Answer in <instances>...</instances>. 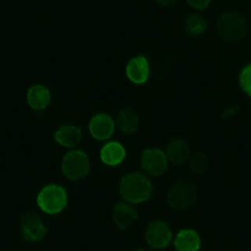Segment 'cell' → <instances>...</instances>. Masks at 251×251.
Instances as JSON below:
<instances>
[{
  "label": "cell",
  "mask_w": 251,
  "mask_h": 251,
  "mask_svg": "<svg viewBox=\"0 0 251 251\" xmlns=\"http://www.w3.org/2000/svg\"><path fill=\"white\" fill-rule=\"evenodd\" d=\"M119 192L126 202L141 203L151 197L153 185L144 175L139 172H132L121 178Z\"/></svg>",
  "instance_id": "obj_1"
},
{
  "label": "cell",
  "mask_w": 251,
  "mask_h": 251,
  "mask_svg": "<svg viewBox=\"0 0 251 251\" xmlns=\"http://www.w3.org/2000/svg\"><path fill=\"white\" fill-rule=\"evenodd\" d=\"M197 185L187 179H177L167 191L169 205L176 211L187 210L197 199Z\"/></svg>",
  "instance_id": "obj_2"
},
{
  "label": "cell",
  "mask_w": 251,
  "mask_h": 251,
  "mask_svg": "<svg viewBox=\"0 0 251 251\" xmlns=\"http://www.w3.org/2000/svg\"><path fill=\"white\" fill-rule=\"evenodd\" d=\"M217 33L224 41L236 42L244 38L246 24L243 17L238 13L228 12L218 20L216 25Z\"/></svg>",
  "instance_id": "obj_3"
},
{
  "label": "cell",
  "mask_w": 251,
  "mask_h": 251,
  "mask_svg": "<svg viewBox=\"0 0 251 251\" xmlns=\"http://www.w3.org/2000/svg\"><path fill=\"white\" fill-rule=\"evenodd\" d=\"M36 204L40 210L48 215L60 213L68 204L66 190L56 184L44 186L36 197Z\"/></svg>",
  "instance_id": "obj_4"
},
{
  "label": "cell",
  "mask_w": 251,
  "mask_h": 251,
  "mask_svg": "<svg viewBox=\"0 0 251 251\" xmlns=\"http://www.w3.org/2000/svg\"><path fill=\"white\" fill-rule=\"evenodd\" d=\"M61 169L65 176L71 180L84 177L90 170V161L85 152L79 149H73L66 153Z\"/></svg>",
  "instance_id": "obj_5"
},
{
  "label": "cell",
  "mask_w": 251,
  "mask_h": 251,
  "mask_svg": "<svg viewBox=\"0 0 251 251\" xmlns=\"http://www.w3.org/2000/svg\"><path fill=\"white\" fill-rule=\"evenodd\" d=\"M48 232L40 216L34 211H27L20 217V235L23 241H40Z\"/></svg>",
  "instance_id": "obj_6"
},
{
  "label": "cell",
  "mask_w": 251,
  "mask_h": 251,
  "mask_svg": "<svg viewBox=\"0 0 251 251\" xmlns=\"http://www.w3.org/2000/svg\"><path fill=\"white\" fill-rule=\"evenodd\" d=\"M144 237L148 245L154 249L165 248L172 240V232L167 224L162 221H152L148 223L144 232Z\"/></svg>",
  "instance_id": "obj_7"
},
{
  "label": "cell",
  "mask_w": 251,
  "mask_h": 251,
  "mask_svg": "<svg viewBox=\"0 0 251 251\" xmlns=\"http://www.w3.org/2000/svg\"><path fill=\"white\" fill-rule=\"evenodd\" d=\"M142 168L154 176L163 175L167 171V158L159 148H145L140 155Z\"/></svg>",
  "instance_id": "obj_8"
},
{
  "label": "cell",
  "mask_w": 251,
  "mask_h": 251,
  "mask_svg": "<svg viewBox=\"0 0 251 251\" xmlns=\"http://www.w3.org/2000/svg\"><path fill=\"white\" fill-rule=\"evenodd\" d=\"M88 128L92 137L97 140H106L112 136L115 124L109 115L99 113L91 118Z\"/></svg>",
  "instance_id": "obj_9"
},
{
  "label": "cell",
  "mask_w": 251,
  "mask_h": 251,
  "mask_svg": "<svg viewBox=\"0 0 251 251\" xmlns=\"http://www.w3.org/2000/svg\"><path fill=\"white\" fill-rule=\"evenodd\" d=\"M191 146L186 139L172 140L167 146V157L174 167H178L188 159Z\"/></svg>",
  "instance_id": "obj_10"
},
{
  "label": "cell",
  "mask_w": 251,
  "mask_h": 251,
  "mask_svg": "<svg viewBox=\"0 0 251 251\" xmlns=\"http://www.w3.org/2000/svg\"><path fill=\"white\" fill-rule=\"evenodd\" d=\"M113 220L119 229H126L137 218V209L123 202H117L113 209Z\"/></svg>",
  "instance_id": "obj_11"
},
{
  "label": "cell",
  "mask_w": 251,
  "mask_h": 251,
  "mask_svg": "<svg viewBox=\"0 0 251 251\" xmlns=\"http://www.w3.org/2000/svg\"><path fill=\"white\" fill-rule=\"evenodd\" d=\"M174 246L176 251H199L201 239L195 230L183 228L176 233L174 239Z\"/></svg>",
  "instance_id": "obj_12"
},
{
  "label": "cell",
  "mask_w": 251,
  "mask_h": 251,
  "mask_svg": "<svg viewBox=\"0 0 251 251\" xmlns=\"http://www.w3.org/2000/svg\"><path fill=\"white\" fill-rule=\"evenodd\" d=\"M82 137L81 129L73 125H62L54 134V139L62 146L72 148L77 145Z\"/></svg>",
  "instance_id": "obj_13"
},
{
  "label": "cell",
  "mask_w": 251,
  "mask_h": 251,
  "mask_svg": "<svg viewBox=\"0 0 251 251\" xmlns=\"http://www.w3.org/2000/svg\"><path fill=\"white\" fill-rule=\"evenodd\" d=\"M149 75V66L146 58L136 56L130 59L126 65V75L134 83H143Z\"/></svg>",
  "instance_id": "obj_14"
},
{
  "label": "cell",
  "mask_w": 251,
  "mask_h": 251,
  "mask_svg": "<svg viewBox=\"0 0 251 251\" xmlns=\"http://www.w3.org/2000/svg\"><path fill=\"white\" fill-rule=\"evenodd\" d=\"M51 95L49 89L41 84L32 85L26 93V102L34 110H42L49 105Z\"/></svg>",
  "instance_id": "obj_15"
},
{
  "label": "cell",
  "mask_w": 251,
  "mask_h": 251,
  "mask_svg": "<svg viewBox=\"0 0 251 251\" xmlns=\"http://www.w3.org/2000/svg\"><path fill=\"white\" fill-rule=\"evenodd\" d=\"M126 155L125 148L118 142L112 141L105 144L100 151V158L107 166H116L120 164Z\"/></svg>",
  "instance_id": "obj_16"
},
{
  "label": "cell",
  "mask_w": 251,
  "mask_h": 251,
  "mask_svg": "<svg viewBox=\"0 0 251 251\" xmlns=\"http://www.w3.org/2000/svg\"><path fill=\"white\" fill-rule=\"evenodd\" d=\"M117 122L122 131L126 133H133L138 128V119L133 110L124 108L118 114Z\"/></svg>",
  "instance_id": "obj_17"
},
{
  "label": "cell",
  "mask_w": 251,
  "mask_h": 251,
  "mask_svg": "<svg viewBox=\"0 0 251 251\" xmlns=\"http://www.w3.org/2000/svg\"><path fill=\"white\" fill-rule=\"evenodd\" d=\"M184 27L186 33L193 36H198L204 33L206 29V22L198 15H191L185 19Z\"/></svg>",
  "instance_id": "obj_18"
},
{
  "label": "cell",
  "mask_w": 251,
  "mask_h": 251,
  "mask_svg": "<svg viewBox=\"0 0 251 251\" xmlns=\"http://www.w3.org/2000/svg\"><path fill=\"white\" fill-rule=\"evenodd\" d=\"M208 160L207 156L204 153L198 152L193 154L190 158V169L195 174H201L207 170Z\"/></svg>",
  "instance_id": "obj_19"
},
{
  "label": "cell",
  "mask_w": 251,
  "mask_h": 251,
  "mask_svg": "<svg viewBox=\"0 0 251 251\" xmlns=\"http://www.w3.org/2000/svg\"><path fill=\"white\" fill-rule=\"evenodd\" d=\"M239 84L242 90L249 96H251V64L244 67L243 70L241 71Z\"/></svg>",
  "instance_id": "obj_20"
},
{
  "label": "cell",
  "mask_w": 251,
  "mask_h": 251,
  "mask_svg": "<svg viewBox=\"0 0 251 251\" xmlns=\"http://www.w3.org/2000/svg\"><path fill=\"white\" fill-rule=\"evenodd\" d=\"M210 2L211 0H186V3L189 6H191L192 8L198 11L205 10L209 6Z\"/></svg>",
  "instance_id": "obj_21"
},
{
  "label": "cell",
  "mask_w": 251,
  "mask_h": 251,
  "mask_svg": "<svg viewBox=\"0 0 251 251\" xmlns=\"http://www.w3.org/2000/svg\"><path fill=\"white\" fill-rule=\"evenodd\" d=\"M154 1L157 2V3H159V4H161V5L167 6V5H170V4L174 3L176 0H154Z\"/></svg>",
  "instance_id": "obj_22"
},
{
  "label": "cell",
  "mask_w": 251,
  "mask_h": 251,
  "mask_svg": "<svg viewBox=\"0 0 251 251\" xmlns=\"http://www.w3.org/2000/svg\"><path fill=\"white\" fill-rule=\"evenodd\" d=\"M134 251H145L143 248H137V249H135Z\"/></svg>",
  "instance_id": "obj_23"
}]
</instances>
